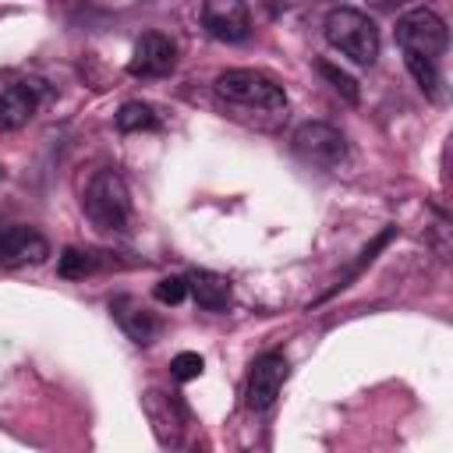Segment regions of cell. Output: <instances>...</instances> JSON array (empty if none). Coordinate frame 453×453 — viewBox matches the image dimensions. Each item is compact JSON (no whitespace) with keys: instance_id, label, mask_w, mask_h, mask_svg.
Listing matches in <instances>:
<instances>
[{"instance_id":"cell-11","label":"cell","mask_w":453,"mask_h":453,"mask_svg":"<svg viewBox=\"0 0 453 453\" xmlns=\"http://www.w3.org/2000/svg\"><path fill=\"white\" fill-rule=\"evenodd\" d=\"M50 255V241L32 226H7L0 230V265H39Z\"/></svg>"},{"instance_id":"cell-14","label":"cell","mask_w":453,"mask_h":453,"mask_svg":"<svg viewBox=\"0 0 453 453\" xmlns=\"http://www.w3.org/2000/svg\"><path fill=\"white\" fill-rule=\"evenodd\" d=\"M156 124H159L156 110H152L149 103H142V99H131V103H124V106L117 110V127H120L124 134H131V131H152Z\"/></svg>"},{"instance_id":"cell-7","label":"cell","mask_w":453,"mask_h":453,"mask_svg":"<svg viewBox=\"0 0 453 453\" xmlns=\"http://www.w3.org/2000/svg\"><path fill=\"white\" fill-rule=\"evenodd\" d=\"M202 28L216 42H244L251 35V14L244 0H205L202 4Z\"/></svg>"},{"instance_id":"cell-10","label":"cell","mask_w":453,"mask_h":453,"mask_svg":"<svg viewBox=\"0 0 453 453\" xmlns=\"http://www.w3.org/2000/svg\"><path fill=\"white\" fill-rule=\"evenodd\" d=\"M110 315L117 319V326L127 333V340H134L138 347H149L159 333H163V322L156 319V311H149L138 297L131 294H117L110 301Z\"/></svg>"},{"instance_id":"cell-15","label":"cell","mask_w":453,"mask_h":453,"mask_svg":"<svg viewBox=\"0 0 453 453\" xmlns=\"http://www.w3.org/2000/svg\"><path fill=\"white\" fill-rule=\"evenodd\" d=\"M96 265H99V258H96L92 251H81V248H64L60 258H57V273H60L64 280H81V276H88Z\"/></svg>"},{"instance_id":"cell-3","label":"cell","mask_w":453,"mask_h":453,"mask_svg":"<svg viewBox=\"0 0 453 453\" xmlns=\"http://www.w3.org/2000/svg\"><path fill=\"white\" fill-rule=\"evenodd\" d=\"M81 209L99 230H124L131 219V195L117 170H96L81 191Z\"/></svg>"},{"instance_id":"cell-21","label":"cell","mask_w":453,"mask_h":453,"mask_svg":"<svg viewBox=\"0 0 453 453\" xmlns=\"http://www.w3.org/2000/svg\"><path fill=\"white\" fill-rule=\"evenodd\" d=\"M368 4H372V7H382V11H386V7H396L400 0H368Z\"/></svg>"},{"instance_id":"cell-9","label":"cell","mask_w":453,"mask_h":453,"mask_svg":"<svg viewBox=\"0 0 453 453\" xmlns=\"http://www.w3.org/2000/svg\"><path fill=\"white\" fill-rule=\"evenodd\" d=\"M142 411H145V418H149L152 435H156L159 446H177V442H180V435H184V407H180L170 393H163V389H145Z\"/></svg>"},{"instance_id":"cell-8","label":"cell","mask_w":453,"mask_h":453,"mask_svg":"<svg viewBox=\"0 0 453 453\" xmlns=\"http://www.w3.org/2000/svg\"><path fill=\"white\" fill-rule=\"evenodd\" d=\"M177 67V42L163 32H145L127 60V71L134 78H166Z\"/></svg>"},{"instance_id":"cell-6","label":"cell","mask_w":453,"mask_h":453,"mask_svg":"<svg viewBox=\"0 0 453 453\" xmlns=\"http://www.w3.org/2000/svg\"><path fill=\"white\" fill-rule=\"evenodd\" d=\"M287 375H290V365H287V357L280 350H269V354L255 357V365L248 372V382H244V403H248V411H269L276 403Z\"/></svg>"},{"instance_id":"cell-13","label":"cell","mask_w":453,"mask_h":453,"mask_svg":"<svg viewBox=\"0 0 453 453\" xmlns=\"http://www.w3.org/2000/svg\"><path fill=\"white\" fill-rule=\"evenodd\" d=\"M188 294L198 301V308H205V311H223V308L230 304V297H234V283H230V276H223V273L195 269V273L188 276Z\"/></svg>"},{"instance_id":"cell-19","label":"cell","mask_w":453,"mask_h":453,"mask_svg":"<svg viewBox=\"0 0 453 453\" xmlns=\"http://www.w3.org/2000/svg\"><path fill=\"white\" fill-rule=\"evenodd\" d=\"M202 368H205V361H202V354H195V350H180V354L170 361V375H173L177 382H191V379H198Z\"/></svg>"},{"instance_id":"cell-2","label":"cell","mask_w":453,"mask_h":453,"mask_svg":"<svg viewBox=\"0 0 453 453\" xmlns=\"http://www.w3.org/2000/svg\"><path fill=\"white\" fill-rule=\"evenodd\" d=\"M322 32H326V42L333 50H340L347 60L361 64V67H372L379 60V50H382V35H379V25L365 14V11H354V7H333L322 21Z\"/></svg>"},{"instance_id":"cell-5","label":"cell","mask_w":453,"mask_h":453,"mask_svg":"<svg viewBox=\"0 0 453 453\" xmlns=\"http://www.w3.org/2000/svg\"><path fill=\"white\" fill-rule=\"evenodd\" d=\"M290 149L297 159L311 163V166H340L347 159V138L340 127L326 124V120H304L294 134H290Z\"/></svg>"},{"instance_id":"cell-18","label":"cell","mask_w":453,"mask_h":453,"mask_svg":"<svg viewBox=\"0 0 453 453\" xmlns=\"http://www.w3.org/2000/svg\"><path fill=\"white\" fill-rule=\"evenodd\" d=\"M152 297L159 304H180L188 297V276H163L156 287H152Z\"/></svg>"},{"instance_id":"cell-1","label":"cell","mask_w":453,"mask_h":453,"mask_svg":"<svg viewBox=\"0 0 453 453\" xmlns=\"http://www.w3.org/2000/svg\"><path fill=\"white\" fill-rule=\"evenodd\" d=\"M212 92L223 106L230 110H248V113H273L280 117L287 110V92L280 81H273L269 74L255 71V67H234L223 71L212 81Z\"/></svg>"},{"instance_id":"cell-17","label":"cell","mask_w":453,"mask_h":453,"mask_svg":"<svg viewBox=\"0 0 453 453\" xmlns=\"http://www.w3.org/2000/svg\"><path fill=\"white\" fill-rule=\"evenodd\" d=\"M319 74H322V78H326V81H329V85H333L347 103H357V96H361V92H357V81H354L350 74H343L340 67H333V64H326V60L319 64Z\"/></svg>"},{"instance_id":"cell-16","label":"cell","mask_w":453,"mask_h":453,"mask_svg":"<svg viewBox=\"0 0 453 453\" xmlns=\"http://www.w3.org/2000/svg\"><path fill=\"white\" fill-rule=\"evenodd\" d=\"M403 64H407V71L414 74V81L421 85V92L425 96H432V99H439V67H435V60H428V57H414V53H403Z\"/></svg>"},{"instance_id":"cell-12","label":"cell","mask_w":453,"mask_h":453,"mask_svg":"<svg viewBox=\"0 0 453 453\" xmlns=\"http://www.w3.org/2000/svg\"><path fill=\"white\" fill-rule=\"evenodd\" d=\"M35 88L25 81H11L0 88V131H18L35 117Z\"/></svg>"},{"instance_id":"cell-20","label":"cell","mask_w":453,"mask_h":453,"mask_svg":"<svg viewBox=\"0 0 453 453\" xmlns=\"http://www.w3.org/2000/svg\"><path fill=\"white\" fill-rule=\"evenodd\" d=\"M262 7H265L273 18H276V14H283L287 7H294V0H262Z\"/></svg>"},{"instance_id":"cell-4","label":"cell","mask_w":453,"mask_h":453,"mask_svg":"<svg viewBox=\"0 0 453 453\" xmlns=\"http://www.w3.org/2000/svg\"><path fill=\"white\" fill-rule=\"evenodd\" d=\"M446 42H449V28H446V21L432 7H411L407 14H400V21H396V46L403 53L439 60Z\"/></svg>"}]
</instances>
